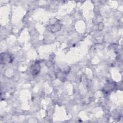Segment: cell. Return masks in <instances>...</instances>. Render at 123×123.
I'll use <instances>...</instances> for the list:
<instances>
[{
  "label": "cell",
  "instance_id": "6da1fadb",
  "mask_svg": "<svg viewBox=\"0 0 123 123\" xmlns=\"http://www.w3.org/2000/svg\"><path fill=\"white\" fill-rule=\"evenodd\" d=\"M12 57L11 54L9 53H2L0 55L1 63L6 64L9 63L12 61Z\"/></svg>",
  "mask_w": 123,
  "mask_h": 123
},
{
  "label": "cell",
  "instance_id": "7a4b0ae2",
  "mask_svg": "<svg viewBox=\"0 0 123 123\" xmlns=\"http://www.w3.org/2000/svg\"><path fill=\"white\" fill-rule=\"evenodd\" d=\"M40 67L39 66V64L38 63L36 62L34 64L32 65L31 67V69L32 71V74L34 75L38 74L40 71Z\"/></svg>",
  "mask_w": 123,
  "mask_h": 123
},
{
  "label": "cell",
  "instance_id": "3957f363",
  "mask_svg": "<svg viewBox=\"0 0 123 123\" xmlns=\"http://www.w3.org/2000/svg\"><path fill=\"white\" fill-rule=\"evenodd\" d=\"M61 25L58 23H56L55 24L51 25L49 27V30L52 32H55L58 31L61 29Z\"/></svg>",
  "mask_w": 123,
  "mask_h": 123
}]
</instances>
